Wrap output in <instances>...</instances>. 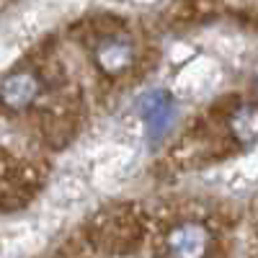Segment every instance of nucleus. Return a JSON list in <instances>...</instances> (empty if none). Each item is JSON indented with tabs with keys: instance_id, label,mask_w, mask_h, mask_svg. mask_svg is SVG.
I'll use <instances>...</instances> for the list:
<instances>
[{
	"instance_id": "f257e3e1",
	"label": "nucleus",
	"mask_w": 258,
	"mask_h": 258,
	"mask_svg": "<svg viewBox=\"0 0 258 258\" xmlns=\"http://www.w3.org/2000/svg\"><path fill=\"white\" fill-rule=\"evenodd\" d=\"M137 114L142 116L145 121V129L150 140H160L168 126L173 124V116H176V101L173 96H170L168 91L163 88H153L140 96L137 101Z\"/></svg>"
},
{
	"instance_id": "20e7f679",
	"label": "nucleus",
	"mask_w": 258,
	"mask_h": 258,
	"mask_svg": "<svg viewBox=\"0 0 258 258\" xmlns=\"http://www.w3.org/2000/svg\"><path fill=\"white\" fill-rule=\"evenodd\" d=\"M132 57H135V49L126 39H103L98 49H96V62L103 73L109 75H116L121 70H126L132 64Z\"/></svg>"
},
{
	"instance_id": "39448f33",
	"label": "nucleus",
	"mask_w": 258,
	"mask_h": 258,
	"mask_svg": "<svg viewBox=\"0 0 258 258\" xmlns=\"http://www.w3.org/2000/svg\"><path fill=\"white\" fill-rule=\"evenodd\" d=\"M230 129L232 137L243 142V145H255L258 142V106L255 103H245L230 119Z\"/></svg>"
},
{
	"instance_id": "7ed1b4c3",
	"label": "nucleus",
	"mask_w": 258,
	"mask_h": 258,
	"mask_svg": "<svg viewBox=\"0 0 258 258\" xmlns=\"http://www.w3.org/2000/svg\"><path fill=\"white\" fill-rule=\"evenodd\" d=\"M39 96V80L31 73H13L0 83V101L8 109H26Z\"/></svg>"
},
{
	"instance_id": "f03ea898",
	"label": "nucleus",
	"mask_w": 258,
	"mask_h": 258,
	"mask_svg": "<svg viewBox=\"0 0 258 258\" xmlns=\"http://www.w3.org/2000/svg\"><path fill=\"white\" fill-rule=\"evenodd\" d=\"M209 232L204 225L186 222L170 230L168 235V250L173 258H204L209 250Z\"/></svg>"
}]
</instances>
